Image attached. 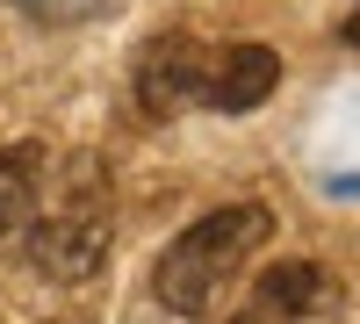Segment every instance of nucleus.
<instances>
[{"label":"nucleus","mask_w":360,"mask_h":324,"mask_svg":"<svg viewBox=\"0 0 360 324\" xmlns=\"http://www.w3.org/2000/svg\"><path fill=\"white\" fill-rule=\"evenodd\" d=\"M274 238V216L259 202H224V209L195 216L180 238L159 252L152 267V296L173 310V317H209L224 303V288L245 274V259Z\"/></svg>","instance_id":"1"},{"label":"nucleus","mask_w":360,"mask_h":324,"mask_svg":"<svg viewBox=\"0 0 360 324\" xmlns=\"http://www.w3.org/2000/svg\"><path fill=\"white\" fill-rule=\"evenodd\" d=\"M108 238H115V209H108V166L94 152H72L51 166L44 209L29 223V259L51 281H94L108 267Z\"/></svg>","instance_id":"2"},{"label":"nucleus","mask_w":360,"mask_h":324,"mask_svg":"<svg viewBox=\"0 0 360 324\" xmlns=\"http://www.w3.org/2000/svg\"><path fill=\"white\" fill-rule=\"evenodd\" d=\"M209 51L202 37H188V29H166V37H152L137 51V108L152 115V123H173V115L202 108V86H209Z\"/></svg>","instance_id":"3"},{"label":"nucleus","mask_w":360,"mask_h":324,"mask_svg":"<svg viewBox=\"0 0 360 324\" xmlns=\"http://www.w3.org/2000/svg\"><path fill=\"white\" fill-rule=\"evenodd\" d=\"M281 86V51L266 44H224L209 58V86H202V108H224V115H245Z\"/></svg>","instance_id":"4"},{"label":"nucleus","mask_w":360,"mask_h":324,"mask_svg":"<svg viewBox=\"0 0 360 324\" xmlns=\"http://www.w3.org/2000/svg\"><path fill=\"white\" fill-rule=\"evenodd\" d=\"M44 188H51V144H37V137L0 144V245L29 238V223L44 209Z\"/></svg>","instance_id":"5"},{"label":"nucleus","mask_w":360,"mask_h":324,"mask_svg":"<svg viewBox=\"0 0 360 324\" xmlns=\"http://www.w3.org/2000/svg\"><path fill=\"white\" fill-rule=\"evenodd\" d=\"M252 303L274 310L281 324H295V317H310V310L332 303V274H324L317 259H281V267H266L252 281Z\"/></svg>","instance_id":"6"},{"label":"nucleus","mask_w":360,"mask_h":324,"mask_svg":"<svg viewBox=\"0 0 360 324\" xmlns=\"http://www.w3.org/2000/svg\"><path fill=\"white\" fill-rule=\"evenodd\" d=\"M15 8H22L29 22H44V29H72V22H86V15H101V0H15Z\"/></svg>","instance_id":"7"},{"label":"nucleus","mask_w":360,"mask_h":324,"mask_svg":"<svg viewBox=\"0 0 360 324\" xmlns=\"http://www.w3.org/2000/svg\"><path fill=\"white\" fill-rule=\"evenodd\" d=\"M339 44H346V51H360V0L346 8V22H339Z\"/></svg>","instance_id":"8"},{"label":"nucleus","mask_w":360,"mask_h":324,"mask_svg":"<svg viewBox=\"0 0 360 324\" xmlns=\"http://www.w3.org/2000/svg\"><path fill=\"white\" fill-rule=\"evenodd\" d=\"M231 324H281V317H274V310H259V303H245V310H238Z\"/></svg>","instance_id":"9"}]
</instances>
